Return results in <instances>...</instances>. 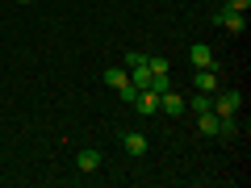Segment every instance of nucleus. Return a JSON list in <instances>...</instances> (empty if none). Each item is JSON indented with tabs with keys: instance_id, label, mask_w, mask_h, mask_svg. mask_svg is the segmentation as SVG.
<instances>
[{
	"instance_id": "f3484780",
	"label": "nucleus",
	"mask_w": 251,
	"mask_h": 188,
	"mask_svg": "<svg viewBox=\"0 0 251 188\" xmlns=\"http://www.w3.org/2000/svg\"><path fill=\"white\" fill-rule=\"evenodd\" d=\"M147 88H151V92H168V88H172V75H151Z\"/></svg>"
},
{
	"instance_id": "2eb2a0df",
	"label": "nucleus",
	"mask_w": 251,
	"mask_h": 188,
	"mask_svg": "<svg viewBox=\"0 0 251 188\" xmlns=\"http://www.w3.org/2000/svg\"><path fill=\"white\" fill-rule=\"evenodd\" d=\"M117 96H122L126 105H134V100H138V88H134V84H130V80H126L122 88H117Z\"/></svg>"
},
{
	"instance_id": "9d476101",
	"label": "nucleus",
	"mask_w": 251,
	"mask_h": 188,
	"mask_svg": "<svg viewBox=\"0 0 251 188\" xmlns=\"http://www.w3.org/2000/svg\"><path fill=\"white\" fill-rule=\"evenodd\" d=\"M130 84H134V88L143 92L147 84H151V67H147V63H138V67H130Z\"/></svg>"
},
{
	"instance_id": "a211bd4d",
	"label": "nucleus",
	"mask_w": 251,
	"mask_h": 188,
	"mask_svg": "<svg viewBox=\"0 0 251 188\" xmlns=\"http://www.w3.org/2000/svg\"><path fill=\"white\" fill-rule=\"evenodd\" d=\"M222 4H226V9H234V13H247L251 9V0H222Z\"/></svg>"
},
{
	"instance_id": "0eeeda50",
	"label": "nucleus",
	"mask_w": 251,
	"mask_h": 188,
	"mask_svg": "<svg viewBox=\"0 0 251 188\" xmlns=\"http://www.w3.org/2000/svg\"><path fill=\"white\" fill-rule=\"evenodd\" d=\"M134 113H143V117H151V113H159V92H151V88H143V92H138V100H134Z\"/></svg>"
},
{
	"instance_id": "f03ea898",
	"label": "nucleus",
	"mask_w": 251,
	"mask_h": 188,
	"mask_svg": "<svg viewBox=\"0 0 251 188\" xmlns=\"http://www.w3.org/2000/svg\"><path fill=\"white\" fill-rule=\"evenodd\" d=\"M214 25H222L226 34H243L247 29V13H234V9H214Z\"/></svg>"
},
{
	"instance_id": "9b49d317",
	"label": "nucleus",
	"mask_w": 251,
	"mask_h": 188,
	"mask_svg": "<svg viewBox=\"0 0 251 188\" xmlns=\"http://www.w3.org/2000/svg\"><path fill=\"white\" fill-rule=\"evenodd\" d=\"M218 138H222V142H234V138H239V121H234V117H222V125H218Z\"/></svg>"
},
{
	"instance_id": "6e6552de",
	"label": "nucleus",
	"mask_w": 251,
	"mask_h": 188,
	"mask_svg": "<svg viewBox=\"0 0 251 188\" xmlns=\"http://www.w3.org/2000/svg\"><path fill=\"white\" fill-rule=\"evenodd\" d=\"M218 125H222V117L214 113V109H205V113H197V130L205 138H218Z\"/></svg>"
},
{
	"instance_id": "f8f14e48",
	"label": "nucleus",
	"mask_w": 251,
	"mask_h": 188,
	"mask_svg": "<svg viewBox=\"0 0 251 188\" xmlns=\"http://www.w3.org/2000/svg\"><path fill=\"white\" fill-rule=\"evenodd\" d=\"M147 67H151V75H172V63L163 54H147Z\"/></svg>"
},
{
	"instance_id": "4468645a",
	"label": "nucleus",
	"mask_w": 251,
	"mask_h": 188,
	"mask_svg": "<svg viewBox=\"0 0 251 188\" xmlns=\"http://www.w3.org/2000/svg\"><path fill=\"white\" fill-rule=\"evenodd\" d=\"M126 80H130V71H126V67H109V71H105V84H109V88H122Z\"/></svg>"
},
{
	"instance_id": "1a4fd4ad",
	"label": "nucleus",
	"mask_w": 251,
	"mask_h": 188,
	"mask_svg": "<svg viewBox=\"0 0 251 188\" xmlns=\"http://www.w3.org/2000/svg\"><path fill=\"white\" fill-rule=\"evenodd\" d=\"M122 146H126V155H134V159L147 155V138L143 134H122Z\"/></svg>"
},
{
	"instance_id": "f257e3e1",
	"label": "nucleus",
	"mask_w": 251,
	"mask_h": 188,
	"mask_svg": "<svg viewBox=\"0 0 251 188\" xmlns=\"http://www.w3.org/2000/svg\"><path fill=\"white\" fill-rule=\"evenodd\" d=\"M209 109H214L218 117H234L243 109V92H234V88H226V92H218L214 100H209Z\"/></svg>"
},
{
	"instance_id": "7ed1b4c3",
	"label": "nucleus",
	"mask_w": 251,
	"mask_h": 188,
	"mask_svg": "<svg viewBox=\"0 0 251 188\" xmlns=\"http://www.w3.org/2000/svg\"><path fill=\"white\" fill-rule=\"evenodd\" d=\"M100 163H105V155H100L97 146H84V151H75V167H80L84 176H92V171H100Z\"/></svg>"
},
{
	"instance_id": "dca6fc26",
	"label": "nucleus",
	"mask_w": 251,
	"mask_h": 188,
	"mask_svg": "<svg viewBox=\"0 0 251 188\" xmlns=\"http://www.w3.org/2000/svg\"><path fill=\"white\" fill-rule=\"evenodd\" d=\"M138 63H147V54H143V50H126V59H122L126 71H130V67H138Z\"/></svg>"
},
{
	"instance_id": "6ab92c4d",
	"label": "nucleus",
	"mask_w": 251,
	"mask_h": 188,
	"mask_svg": "<svg viewBox=\"0 0 251 188\" xmlns=\"http://www.w3.org/2000/svg\"><path fill=\"white\" fill-rule=\"evenodd\" d=\"M21 4H29V0H21Z\"/></svg>"
},
{
	"instance_id": "20e7f679",
	"label": "nucleus",
	"mask_w": 251,
	"mask_h": 188,
	"mask_svg": "<svg viewBox=\"0 0 251 188\" xmlns=\"http://www.w3.org/2000/svg\"><path fill=\"white\" fill-rule=\"evenodd\" d=\"M159 113H168V117H184L188 109H184V96H180V92H159Z\"/></svg>"
},
{
	"instance_id": "ddd939ff",
	"label": "nucleus",
	"mask_w": 251,
	"mask_h": 188,
	"mask_svg": "<svg viewBox=\"0 0 251 188\" xmlns=\"http://www.w3.org/2000/svg\"><path fill=\"white\" fill-rule=\"evenodd\" d=\"M184 109L188 113H205L209 109V92H193V100H184Z\"/></svg>"
},
{
	"instance_id": "39448f33",
	"label": "nucleus",
	"mask_w": 251,
	"mask_h": 188,
	"mask_svg": "<svg viewBox=\"0 0 251 188\" xmlns=\"http://www.w3.org/2000/svg\"><path fill=\"white\" fill-rule=\"evenodd\" d=\"M193 84H197V92H209L214 96L218 92V67H197L193 71Z\"/></svg>"
},
{
	"instance_id": "423d86ee",
	"label": "nucleus",
	"mask_w": 251,
	"mask_h": 188,
	"mask_svg": "<svg viewBox=\"0 0 251 188\" xmlns=\"http://www.w3.org/2000/svg\"><path fill=\"white\" fill-rule=\"evenodd\" d=\"M188 63H193V67H218L214 50H209L205 42H193V46H188Z\"/></svg>"
}]
</instances>
